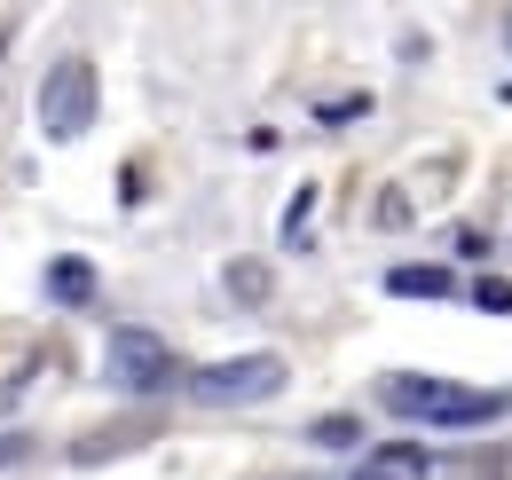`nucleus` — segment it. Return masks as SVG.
Returning <instances> with one entry per match:
<instances>
[{"instance_id": "2", "label": "nucleus", "mask_w": 512, "mask_h": 480, "mask_svg": "<svg viewBox=\"0 0 512 480\" xmlns=\"http://www.w3.org/2000/svg\"><path fill=\"white\" fill-rule=\"evenodd\" d=\"M190 394L205 410H253L268 394H284V362L276 355H229V362H205L190 378Z\"/></svg>"}, {"instance_id": "4", "label": "nucleus", "mask_w": 512, "mask_h": 480, "mask_svg": "<svg viewBox=\"0 0 512 480\" xmlns=\"http://www.w3.org/2000/svg\"><path fill=\"white\" fill-rule=\"evenodd\" d=\"M87 119H95V71L71 56L40 87V126H48V142H71V134H87Z\"/></svg>"}, {"instance_id": "7", "label": "nucleus", "mask_w": 512, "mask_h": 480, "mask_svg": "<svg viewBox=\"0 0 512 480\" xmlns=\"http://www.w3.org/2000/svg\"><path fill=\"white\" fill-rule=\"evenodd\" d=\"M229 292H237L245 307L268 300V268H260V260H237V268H229Z\"/></svg>"}, {"instance_id": "9", "label": "nucleus", "mask_w": 512, "mask_h": 480, "mask_svg": "<svg viewBox=\"0 0 512 480\" xmlns=\"http://www.w3.org/2000/svg\"><path fill=\"white\" fill-rule=\"evenodd\" d=\"M473 300L497 307V315H512V284H489V276H481V284H473Z\"/></svg>"}, {"instance_id": "1", "label": "nucleus", "mask_w": 512, "mask_h": 480, "mask_svg": "<svg viewBox=\"0 0 512 480\" xmlns=\"http://www.w3.org/2000/svg\"><path fill=\"white\" fill-rule=\"evenodd\" d=\"M379 410H394L402 425H434V433H473V425H497L512 402L497 386H457V378H426V370H386Z\"/></svg>"}, {"instance_id": "8", "label": "nucleus", "mask_w": 512, "mask_h": 480, "mask_svg": "<svg viewBox=\"0 0 512 480\" xmlns=\"http://www.w3.org/2000/svg\"><path fill=\"white\" fill-rule=\"evenodd\" d=\"M347 441H363V425H355V418H323L316 425V449H347Z\"/></svg>"}, {"instance_id": "5", "label": "nucleus", "mask_w": 512, "mask_h": 480, "mask_svg": "<svg viewBox=\"0 0 512 480\" xmlns=\"http://www.w3.org/2000/svg\"><path fill=\"white\" fill-rule=\"evenodd\" d=\"M386 292H394V300H449V292H457V276H449V268H394V276H386Z\"/></svg>"}, {"instance_id": "10", "label": "nucleus", "mask_w": 512, "mask_h": 480, "mask_svg": "<svg viewBox=\"0 0 512 480\" xmlns=\"http://www.w3.org/2000/svg\"><path fill=\"white\" fill-rule=\"evenodd\" d=\"M426 473H434V480H497L489 465H426Z\"/></svg>"}, {"instance_id": "12", "label": "nucleus", "mask_w": 512, "mask_h": 480, "mask_svg": "<svg viewBox=\"0 0 512 480\" xmlns=\"http://www.w3.org/2000/svg\"><path fill=\"white\" fill-rule=\"evenodd\" d=\"M505 48H512V24H505Z\"/></svg>"}, {"instance_id": "11", "label": "nucleus", "mask_w": 512, "mask_h": 480, "mask_svg": "<svg viewBox=\"0 0 512 480\" xmlns=\"http://www.w3.org/2000/svg\"><path fill=\"white\" fill-rule=\"evenodd\" d=\"M355 480H386V473H355Z\"/></svg>"}, {"instance_id": "3", "label": "nucleus", "mask_w": 512, "mask_h": 480, "mask_svg": "<svg viewBox=\"0 0 512 480\" xmlns=\"http://www.w3.org/2000/svg\"><path fill=\"white\" fill-rule=\"evenodd\" d=\"M103 378H111L119 394H158V386H174V347H166L158 331H111Z\"/></svg>"}, {"instance_id": "6", "label": "nucleus", "mask_w": 512, "mask_h": 480, "mask_svg": "<svg viewBox=\"0 0 512 480\" xmlns=\"http://www.w3.org/2000/svg\"><path fill=\"white\" fill-rule=\"evenodd\" d=\"M48 292L64 307H87L95 300V268H87V260H56V268H48Z\"/></svg>"}]
</instances>
